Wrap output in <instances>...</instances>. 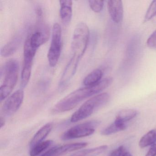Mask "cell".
<instances>
[{
	"label": "cell",
	"mask_w": 156,
	"mask_h": 156,
	"mask_svg": "<svg viewBox=\"0 0 156 156\" xmlns=\"http://www.w3.org/2000/svg\"><path fill=\"white\" fill-rule=\"evenodd\" d=\"M24 98V92L19 89L9 97L2 107V113L7 116L12 115L19 109Z\"/></svg>",
	"instance_id": "8"
},
{
	"label": "cell",
	"mask_w": 156,
	"mask_h": 156,
	"mask_svg": "<svg viewBox=\"0 0 156 156\" xmlns=\"http://www.w3.org/2000/svg\"><path fill=\"white\" fill-rule=\"evenodd\" d=\"M19 62L12 59L8 61L1 72V77L3 76V81L0 87V100L2 101L10 94L18 82L19 76Z\"/></svg>",
	"instance_id": "3"
},
{
	"label": "cell",
	"mask_w": 156,
	"mask_h": 156,
	"mask_svg": "<svg viewBox=\"0 0 156 156\" xmlns=\"http://www.w3.org/2000/svg\"><path fill=\"white\" fill-rule=\"evenodd\" d=\"M53 128V124L48 123L45 124L40 129L34 136L30 142V146L31 149L39 143L43 141L44 140L51 132Z\"/></svg>",
	"instance_id": "12"
},
{
	"label": "cell",
	"mask_w": 156,
	"mask_h": 156,
	"mask_svg": "<svg viewBox=\"0 0 156 156\" xmlns=\"http://www.w3.org/2000/svg\"><path fill=\"white\" fill-rule=\"evenodd\" d=\"M124 151V147L121 146L113 150L108 156H122Z\"/></svg>",
	"instance_id": "23"
},
{
	"label": "cell",
	"mask_w": 156,
	"mask_h": 156,
	"mask_svg": "<svg viewBox=\"0 0 156 156\" xmlns=\"http://www.w3.org/2000/svg\"><path fill=\"white\" fill-rule=\"evenodd\" d=\"M137 114V111L135 109H123L119 112L115 119L125 123L134 118L136 116Z\"/></svg>",
	"instance_id": "18"
},
{
	"label": "cell",
	"mask_w": 156,
	"mask_h": 156,
	"mask_svg": "<svg viewBox=\"0 0 156 156\" xmlns=\"http://www.w3.org/2000/svg\"><path fill=\"white\" fill-rule=\"evenodd\" d=\"M108 13L113 21L119 23L122 21L124 14L123 4L121 1L111 0L108 2Z\"/></svg>",
	"instance_id": "10"
},
{
	"label": "cell",
	"mask_w": 156,
	"mask_h": 156,
	"mask_svg": "<svg viewBox=\"0 0 156 156\" xmlns=\"http://www.w3.org/2000/svg\"><path fill=\"white\" fill-rule=\"evenodd\" d=\"M90 31L87 25L79 23L76 26L71 44V57L63 72L59 83V90L66 87L76 73L80 60L83 56L89 42Z\"/></svg>",
	"instance_id": "1"
},
{
	"label": "cell",
	"mask_w": 156,
	"mask_h": 156,
	"mask_svg": "<svg viewBox=\"0 0 156 156\" xmlns=\"http://www.w3.org/2000/svg\"><path fill=\"white\" fill-rule=\"evenodd\" d=\"M145 156H156V143L151 146Z\"/></svg>",
	"instance_id": "24"
},
{
	"label": "cell",
	"mask_w": 156,
	"mask_h": 156,
	"mask_svg": "<svg viewBox=\"0 0 156 156\" xmlns=\"http://www.w3.org/2000/svg\"><path fill=\"white\" fill-rule=\"evenodd\" d=\"M99 124L98 120H94L76 125L64 132L62 139L69 140L90 136L95 132L96 128Z\"/></svg>",
	"instance_id": "7"
},
{
	"label": "cell",
	"mask_w": 156,
	"mask_h": 156,
	"mask_svg": "<svg viewBox=\"0 0 156 156\" xmlns=\"http://www.w3.org/2000/svg\"><path fill=\"white\" fill-rule=\"evenodd\" d=\"M147 45L149 48L156 49V30L149 37L147 41Z\"/></svg>",
	"instance_id": "22"
},
{
	"label": "cell",
	"mask_w": 156,
	"mask_h": 156,
	"mask_svg": "<svg viewBox=\"0 0 156 156\" xmlns=\"http://www.w3.org/2000/svg\"><path fill=\"white\" fill-rule=\"evenodd\" d=\"M88 3L91 9L97 13L100 12L104 7V1H89Z\"/></svg>",
	"instance_id": "21"
},
{
	"label": "cell",
	"mask_w": 156,
	"mask_h": 156,
	"mask_svg": "<svg viewBox=\"0 0 156 156\" xmlns=\"http://www.w3.org/2000/svg\"><path fill=\"white\" fill-rule=\"evenodd\" d=\"M37 50L34 48L27 39L23 47V64L21 77V87L24 88L28 85L31 75L34 58Z\"/></svg>",
	"instance_id": "6"
},
{
	"label": "cell",
	"mask_w": 156,
	"mask_h": 156,
	"mask_svg": "<svg viewBox=\"0 0 156 156\" xmlns=\"http://www.w3.org/2000/svg\"><path fill=\"white\" fill-rule=\"evenodd\" d=\"M113 81V78L107 77L102 79L94 85L85 86L72 92L56 104L53 108L54 112L61 113L72 110L83 100L107 88L112 83Z\"/></svg>",
	"instance_id": "2"
},
{
	"label": "cell",
	"mask_w": 156,
	"mask_h": 156,
	"mask_svg": "<svg viewBox=\"0 0 156 156\" xmlns=\"http://www.w3.org/2000/svg\"><path fill=\"white\" fill-rule=\"evenodd\" d=\"M59 2L61 20L64 24H69L73 16V1L71 0H62Z\"/></svg>",
	"instance_id": "11"
},
{
	"label": "cell",
	"mask_w": 156,
	"mask_h": 156,
	"mask_svg": "<svg viewBox=\"0 0 156 156\" xmlns=\"http://www.w3.org/2000/svg\"><path fill=\"white\" fill-rule=\"evenodd\" d=\"M107 148L108 146L106 145H103L97 147L77 151L71 156H97L105 151Z\"/></svg>",
	"instance_id": "16"
},
{
	"label": "cell",
	"mask_w": 156,
	"mask_h": 156,
	"mask_svg": "<svg viewBox=\"0 0 156 156\" xmlns=\"http://www.w3.org/2000/svg\"><path fill=\"white\" fill-rule=\"evenodd\" d=\"M53 143L52 140H47L43 141L37 145H35L31 149L30 156H38L42 152L47 149Z\"/></svg>",
	"instance_id": "19"
},
{
	"label": "cell",
	"mask_w": 156,
	"mask_h": 156,
	"mask_svg": "<svg viewBox=\"0 0 156 156\" xmlns=\"http://www.w3.org/2000/svg\"><path fill=\"white\" fill-rule=\"evenodd\" d=\"M50 31L46 25L41 24L35 31L29 34L26 39L29 41L30 44L34 49L38 48L45 44L50 37Z\"/></svg>",
	"instance_id": "9"
},
{
	"label": "cell",
	"mask_w": 156,
	"mask_h": 156,
	"mask_svg": "<svg viewBox=\"0 0 156 156\" xmlns=\"http://www.w3.org/2000/svg\"><path fill=\"white\" fill-rule=\"evenodd\" d=\"M110 99L109 94L102 93L94 96L86 101L71 117L73 123L78 122L90 116L94 112L107 104Z\"/></svg>",
	"instance_id": "4"
},
{
	"label": "cell",
	"mask_w": 156,
	"mask_h": 156,
	"mask_svg": "<svg viewBox=\"0 0 156 156\" xmlns=\"http://www.w3.org/2000/svg\"></svg>",
	"instance_id": "27"
},
{
	"label": "cell",
	"mask_w": 156,
	"mask_h": 156,
	"mask_svg": "<svg viewBox=\"0 0 156 156\" xmlns=\"http://www.w3.org/2000/svg\"><path fill=\"white\" fill-rule=\"evenodd\" d=\"M102 76V71L99 69H95L86 76L83 83L86 87L94 85L101 81Z\"/></svg>",
	"instance_id": "14"
},
{
	"label": "cell",
	"mask_w": 156,
	"mask_h": 156,
	"mask_svg": "<svg viewBox=\"0 0 156 156\" xmlns=\"http://www.w3.org/2000/svg\"><path fill=\"white\" fill-rule=\"evenodd\" d=\"M126 126L125 123L115 119L114 122L110 126L103 129L101 132V134L105 136H108L119 131H123L126 129Z\"/></svg>",
	"instance_id": "15"
},
{
	"label": "cell",
	"mask_w": 156,
	"mask_h": 156,
	"mask_svg": "<svg viewBox=\"0 0 156 156\" xmlns=\"http://www.w3.org/2000/svg\"><path fill=\"white\" fill-rule=\"evenodd\" d=\"M5 124V121L4 120V118L1 117L0 119V127L1 128L4 126Z\"/></svg>",
	"instance_id": "25"
},
{
	"label": "cell",
	"mask_w": 156,
	"mask_h": 156,
	"mask_svg": "<svg viewBox=\"0 0 156 156\" xmlns=\"http://www.w3.org/2000/svg\"><path fill=\"white\" fill-rule=\"evenodd\" d=\"M21 38L19 35L15 36L9 42L1 49V55L3 57H8L14 53L20 44Z\"/></svg>",
	"instance_id": "13"
},
{
	"label": "cell",
	"mask_w": 156,
	"mask_h": 156,
	"mask_svg": "<svg viewBox=\"0 0 156 156\" xmlns=\"http://www.w3.org/2000/svg\"><path fill=\"white\" fill-rule=\"evenodd\" d=\"M122 156H132V155L129 152H124Z\"/></svg>",
	"instance_id": "26"
},
{
	"label": "cell",
	"mask_w": 156,
	"mask_h": 156,
	"mask_svg": "<svg viewBox=\"0 0 156 156\" xmlns=\"http://www.w3.org/2000/svg\"><path fill=\"white\" fill-rule=\"evenodd\" d=\"M156 142V130L152 129L144 135L140 140L139 145L141 148L152 146Z\"/></svg>",
	"instance_id": "17"
},
{
	"label": "cell",
	"mask_w": 156,
	"mask_h": 156,
	"mask_svg": "<svg viewBox=\"0 0 156 156\" xmlns=\"http://www.w3.org/2000/svg\"><path fill=\"white\" fill-rule=\"evenodd\" d=\"M62 49V28L59 23H55L53 26L51 41L47 55L48 62L51 67H55L58 63Z\"/></svg>",
	"instance_id": "5"
},
{
	"label": "cell",
	"mask_w": 156,
	"mask_h": 156,
	"mask_svg": "<svg viewBox=\"0 0 156 156\" xmlns=\"http://www.w3.org/2000/svg\"><path fill=\"white\" fill-rule=\"evenodd\" d=\"M156 15V0L152 2L146 12L144 18V23L150 20Z\"/></svg>",
	"instance_id": "20"
}]
</instances>
